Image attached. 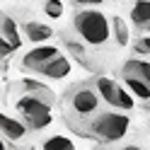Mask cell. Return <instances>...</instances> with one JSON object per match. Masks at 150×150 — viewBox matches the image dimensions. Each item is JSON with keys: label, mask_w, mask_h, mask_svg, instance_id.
<instances>
[{"label": "cell", "mask_w": 150, "mask_h": 150, "mask_svg": "<svg viewBox=\"0 0 150 150\" xmlns=\"http://www.w3.org/2000/svg\"><path fill=\"white\" fill-rule=\"evenodd\" d=\"M73 29L87 46L99 49V46H107L111 36V20L95 7H82L73 17Z\"/></svg>", "instance_id": "1"}, {"label": "cell", "mask_w": 150, "mask_h": 150, "mask_svg": "<svg viewBox=\"0 0 150 150\" xmlns=\"http://www.w3.org/2000/svg\"><path fill=\"white\" fill-rule=\"evenodd\" d=\"M131 128V119H128V111H97L95 116H90V124L85 136L99 140V143H119L124 140L126 133Z\"/></svg>", "instance_id": "2"}, {"label": "cell", "mask_w": 150, "mask_h": 150, "mask_svg": "<svg viewBox=\"0 0 150 150\" xmlns=\"http://www.w3.org/2000/svg\"><path fill=\"white\" fill-rule=\"evenodd\" d=\"M92 85L97 87L102 102H104L107 107L111 109H119V111H131L136 107V95L131 92L126 85H121L119 80H111V78H104V75H99V78H95V82Z\"/></svg>", "instance_id": "3"}, {"label": "cell", "mask_w": 150, "mask_h": 150, "mask_svg": "<svg viewBox=\"0 0 150 150\" xmlns=\"http://www.w3.org/2000/svg\"><path fill=\"white\" fill-rule=\"evenodd\" d=\"M68 99V107L75 116L80 119H90L95 116L97 111L102 109V97L95 85H87V82H82V85H73L70 92L65 95Z\"/></svg>", "instance_id": "4"}, {"label": "cell", "mask_w": 150, "mask_h": 150, "mask_svg": "<svg viewBox=\"0 0 150 150\" xmlns=\"http://www.w3.org/2000/svg\"><path fill=\"white\" fill-rule=\"evenodd\" d=\"M15 109H17V114L29 124L32 131H44V128L51 126V119H53L51 116V104L39 99V97H34V95L20 97L15 102Z\"/></svg>", "instance_id": "5"}, {"label": "cell", "mask_w": 150, "mask_h": 150, "mask_svg": "<svg viewBox=\"0 0 150 150\" xmlns=\"http://www.w3.org/2000/svg\"><path fill=\"white\" fill-rule=\"evenodd\" d=\"M61 51L56 49V46H34L32 51H27L22 56V68L24 70H29V73H41V68L46 63H49L53 56H58Z\"/></svg>", "instance_id": "6"}, {"label": "cell", "mask_w": 150, "mask_h": 150, "mask_svg": "<svg viewBox=\"0 0 150 150\" xmlns=\"http://www.w3.org/2000/svg\"><path fill=\"white\" fill-rule=\"evenodd\" d=\"M128 17L138 32H150V0H133Z\"/></svg>", "instance_id": "7"}, {"label": "cell", "mask_w": 150, "mask_h": 150, "mask_svg": "<svg viewBox=\"0 0 150 150\" xmlns=\"http://www.w3.org/2000/svg\"><path fill=\"white\" fill-rule=\"evenodd\" d=\"M27 131H32L29 124L24 119H15V116H3V138L7 143H17L27 136Z\"/></svg>", "instance_id": "8"}, {"label": "cell", "mask_w": 150, "mask_h": 150, "mask_svg": "<svg viewBox=\"0 0 150 150\" xmlns=\"http://www.w3.org/2000/svg\"><path fill=\"white\" fill-rule=\"evenodd\" d=\"M41 75L49 78V80H63V78H68V75H70V61L65 58L63 53L53 56V58L41 68Z\"/></svg>", "instance_id": "9"}, {"label": "cell", "mask_w": 150, "mask_h": 150, "mask_svg": "<svg viewBox=\"0 0 150 150\" xmlns=\"http://www.w3.org/2000/svg\"><path fill=\"white\" fill-rule=\"evenodd\" d=\"M121 75H133V78L143 80L145 85H150V61H145V58H131V61L124 63Z\"/></svg>", "instance_id": "10"}, {"label": "cell", "mask_w": 150, "mask_h": 150, "mask_svg": "<svg viewBox=\"0 0 150 150\" xmlns=\"http://www.w3.org/2000/svg\"><path fill=\"white\" fill-rule=\"evenodd\" d=\"M20 87L27 92V95H34V97H39V99H44V102H49V104H53V102H56V95L51 92V87L44 85V82H39V80L24 78V80L20 82Z\"/></svg>", "instance_id": "11"}, {"label": "cell", "mask_w": 150, "mask_h": 150, "mask_svg": "<svg viewBox=\"0 0 150 150\" xmlns=\"http://www.w3.org/2000/svg\"><path fill=\"white\" fill-rule=\"evenodd\" d=\"M24 36L29 41H34V44H44V41H49L51 36H53V29L49 24H41V22H27L24 24Z\"/></svg>", "instance_id": "12"}, {"label": "cell", "mask_w": 150, "mask_h": 150, "mask_svg": "<svg viewBox=\"0 0 150 150\" xmlns=\"http://www.w3.org/2000/svg\"><path fill=\"white\" fill-rule=\"evenodd\" d=\"M3 39L7 44L15 46V51L22 46V36H20V27H17V22L12 20L10 15H3Z\"/></svg>", "instance_id": "13"}, {"label": "cell", "mask_w": 150, "mask_h": 150, "mask_svg": "<svg viewBox=\"0 0 150 150\" xmlns=\"http://www.w3.org/2000/svg\"><path fill=\"white\" fill-rule=\"evenodd\" d=\"M121 80H124V85L133 92L140 102H150V85H145L143 80L133 78V75H121Z\"/></svg>", "instance_id": "14"}, {"label": "cell", "mask_w": 150, "mask_h": 150, "mask_svg": "<svg viewBox=\"0 0 150 150\" xmlns=\"http://www.w3.org/2000/svg\"><path fill=\"white\" fill-rule=\"evenodd\" d=\"M111 34H114L119 46L128 44V27H126V22L121 20V17H114V20H111Z\"/></svg>", "instance_id": "15"}, {"label": "cell", "mask_w": 150, "mask_h": 150, "mask_svg": "<svg viewBox=\"0 0 150 150\" xmlns=\"http://www.w3.org/2000/svg\"><path fill=\"white\" fill-rule=\"evenodd\" d=\"M41 148H65V150H70V148H75V143H73V138L56 133V136H51V138L41 140Z\"/></svg>", "instance_id": "16"}, {"label": "cell", "mask_w": 150, "mask_h": 150, "mask_svg": "<svg viewBox=\"0 0 150 150\" xmlns=\"http://www.w3.org/2000/svg\"><path fill=\"white\" fill-rule=\"evenodd\" d=\"M44 12H46V17H51V20H58V17L63 15V3L61 0H46L44 3Z\"/></svg>", "instance_id": "17"}, {"label": "cell", "mask_w": 150, "mask_h": 150, "mask_svg": "<svg viewBox=\"0 0 150 150\" xmlns=\"http://www.w3.org/2000/svg\"><path fill=\"white\" fill-rule=\"evenodd\" d=\"M133 49H136V53H140V56H148V58H150V34L140 36V39L133 44Z\"/></svg>", "instance_id": "18"}, {"label": "cell", "mask_w": 150, "mask_h": 150, "mask_svg": "<svg viewBox=\"0 0 150 150\" xmlns=\"http://www.w3.org/2000/svg\"><path fill=\"white\" fill-rule=\"evenodd\" d=\"M78 7H97V5H102L104 0H73Z\"/></svg>", "instance_id": "19"}]
</instances>
